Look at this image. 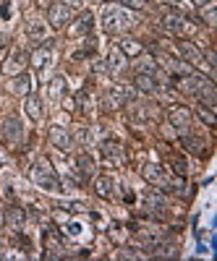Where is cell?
Masks as SVG:
<instances>
[{
	"mask_svg": "<svg viewBox=\"0 0 217 261\" xmlns=\"http://www.w3.org/2000/svg\"><path fill=\"white\" fill-rule=\"evenodd\" d=\"M102 27L107 34H120L134 27V16L128 13L123 6H105L102 11Z\"/></svg>",
	"mask_w": 217,
	"mask_h": 261,
	"instance_id": "cell-1",
	"label": "cell"
},
{
	"mask_svg": "<svg viewBox=\"0 0 217 261\" xmlns=\"http://www.w3.org/2000/svg\"><path fill=\"white\" fill-rule=\"evenodd\" d=\"M32 180L45 188V191H60V178L55 175V170L50 167L47 160H39L34 167H32Z\"/></svg>",
	"mask_w": 217,
	"mask_h": 261,
	"instance_id": "cell-2",
	"label": "cell"
},
{
	"mask_svg": "<svg viewBox=\"0 0 217 261\" xmlns=\"http://www.w3.org/2000/svg\"><path fill=\"white\" fill-rule=\"evenodd\" d=\"M27 53L21 50V47H13L11 53H8V58H6V63H3V73L6 76H18V73H24V65H27Z\"/></svg>",
	"mask_w": 217,
	"mask_h": 261,
	"instance_id": "cell-3",
	"label": "cell"
},
{
	"mask_svg": "<svg viewBox=\"0 0 217 261\" xmlns=\"http://www.w3.org/2000/svg\"><path fill=\"white\" fill-rule=\"evenodd\" d=\"M162 27H165L170 34H176V37H183L186 32L194 29V24H188V18H183L181 13H165V16H162Z\"/></svg>",
	"mask_w": 217,
	"mask_h": 261,
	"instance_id": "cell-4",
	"label": "cell"
},
{
	"mask_svg": "<svg viewBox=\"0 0 217 261\" xmlns=\"http://www.w3.org/2000/svg\"><path fill=\"white\" fill-rule=\"evenodd\" d=\"M178 55L183 58V63H186V65H197V68L207 65V63H204L202 50H199L197 45H191V42H186V39H181V42H178Z\"/></svg>",
	"mask_w": 217,
	"mask_h": 261,
	"instance_id": "cell-5",
	"label": "cell"
},
{
	"mask_svg": "<svg viewBox=\"0 0 217 261\" xmlns=\"http://www.w3.org/2000/svg\"><path fill=\"white\" fill-rule=\"evenodd\" d=\"M47 21H50V27L55 29H63L71 21V8L66 3H50L47 8Z\"/></svg>",
	"mask_w": 217,
	"mask_h": 261,
	"instance_id": "cell-6",
	"label": "cell"
},
{
	"mask_svg": "<svg viewBox=\"0 0 217 261\" xmlns=\"http://www.w3.org/2000/svg\"><path fill=\"white\" fill-rule=\"evenodd\" d=\"M47 139H50V144L55 146V149H60V151H68L71 146H74V139H71V134L63 125H53L50 128V134H47Z\"/></svg>",
	"mask_w": 217,
	"mask_h": 261,
	"instance_id": "cell-7",
	"label": "cell"
},
{
	"mask_svg": "<svg viewBox=\"0 0 217 261\" xmlns=\"http://www.w3.org/2000/svg\"><path fill=\"white\" fill-rule=\"evenodd\" d=\"M128 99H134V89H128L126 84H113L110 92H107V105L110 107H120Z\"/></svg>",
	"mask_w": 217,
	"mask_h": 261,
	"instance_id": "cell-8",
	"label": "cell"
},
{
	"mask_svg": "<svg viewBox=\"0 0 217 261\" xmlns=\"http://www.w3.org/2000/svg\"><path fill=\"white\" fill-rule=\"evenodd\" d=\"M45 251H47V258H60L63 253H66V246H63L58 230H45Z\"/></svg>",
	"mask_w": 217,
	"mask_h": 261,
	"instance_id": "cell-9",
	"label": "cell"
},
{
	"mask_svg": "<svg viewBox=\"0 0 217 261\" xmlns=\"http://www.w3.org/2000/svg\"><path fill=\"white\" fill-rule=\"evenodd\" d=\"M167 118H170L173 128L181 130V136L186 134L188 125H191V110H188V107H173V110L167 113Z\"/></svg>",
	"mask_w": 217,
	"mask_h": 261,
	"instance_id": "cell-10",
	"label": "cell"
},
{
	"mask_svg": "<svg viewBox=\"0 0 217 261\" xmlns=\"http://www.w3.org/2000/svg\"><path fill=\"white\" fill-rule=\"evenodd\" d=\"M92 29H94V16H92L89 11H84L68 32H71V37H84V34H89Z\"/></svg>",
	"mask_w": 217,
	"mask_h": 261,
	"instance_id": "cell-11",
	"label": "cell"
},
{
	"mask_svg": "<svg viewBox=\"0 0 217 261\" xmlns=\"http://www.w3.org/2000/svg\"><path fill=\"white\" fill-rule=\"evenodd\" d=\"M24 113H27L34 123H39L42 118H45V107H42V99L34 97V94H27V99H24Z\"/></svg>",
	"mask_w": 217,
	"mask_h": 261,
	"instance_id": "cell-12",
	"label": "cell"
},
{
	"mask_svg": "<svg viewBox=\"0 0 217 261\" xmlns=\"http://www.w3.org/2000/svg\"><path fill=\"white\" fill-rule=\"evenodd\" d=\"M21 136H24V125H21L16 118H8V120L3 123V139H6L8 144H18Z\"/></svg>",
	"mask_w": 217,
	"mask_h": 261,
	"instance_id": "cell-13",
	"label": "cell"
},
{
	"mask_svg": "<svg viewBox=\"0 0 217 261\" xmlns=\"http://www.w3.org/2000/svg\"><path fill=\"white\" fill-rule=\"evenodd\" d=\"M24 222H27V212L24 209H18V206H11L8 212H6V225L18 235L21 230H24Z\"/></svg>",
	"mask_w": 217,
	"mask_h": 261,
	"instance_id": "cell-14",
	"label": "cell"
},
{
	"mask_svg": "<svg viewBox=\"0 0 217 261\" xmlns=\"http://www.w3.org/2000/svg\"><path fill=\"white\" fill-rule=\"evenodd\" d=\"M134 86L144 94H155L157 92V81H155V73H136L134 76Z\"/></svg>",
	"mask_w": 217,
	"mask_h": 261,
	"instance_id": "cell-15",
	"label": "cell"
},
{
	"mask_svg": "<svg viewBox=\"0 0 217 261\" xmlns=\"http://www.w3.org/2000/svg\"><path fill=\"white\" fill-rule=\"evenodd\" d=\"M29 89H32V79H29L27 73L13 76V81H11V86H8V92H11V94H18V97H27Z\"/></svg>",
	"mask_w": 217,
	"mask_h": 261,
	"instance_id": "cell-16",
	"label": "cell"
},
{
	"mask_svg": "<svg viewBox=\"0 0 217 261\" xmlns=\"http://www.w3.org/2000/svg\"><path fill=\"white\" fill-rule=\"evenodd\" d=\"M118 50H120L126 58H139V55L144 53V45H141V42H136V39H131V37H123L120 45H118Z\"/></svg>",
	"mask_w": 217,
	"mask_h": 261,
	"instance_id": "cell-17",
	"label": "cell"
},
{
	"mask_svg": "<svg viewBox=\"0 0 217 261\" xmlns=\"http://www.w3.org/2000/svg\"><path fill=\"white\" fill-rule=\"evenodd\" d=\"M50 58H53V50H50V45H42V47H37V50L29 55V60H32V65H34V68H45V65L50 63Z\"/></svg>",
	"mask_w": 217,
	"mask_h": 261,
	"instance_id": "cell-18",
	"label": "cell"
},
{
	"mask_svg": "<svg viewBox=\"0 0 217 261\" xmlns=\"http://www.w3.org/2000/svg\"><path fill=\"white\" fill-rule=\"evenodd\" d=\"M27 34L32 39L42 42V39H45V34H47V24H45V21H39V18H32L29 24H27Z\"/></svg>",
	"mask_w": 217,
	"mask_h": 261,
	"instance_id": "cell-19",
	"label": "cell"
},
{
	"mask_svg": "<svg viewBox=\"0 0 217 261\" xmlns=\"http://www.w3.org/2000/svg\"><path fill=\"white\" fill-rule=\"evenodd\" d=\"M94 193L100 196V199H110V196H113V178L100 175V178L94 180Z\"/></svg>",
	"mask_w": 217,
	"mask_h": 261,
	"instance_id": "cell-20",
	"label": "cell"
},
{
	"mask_svg": "<svg viewBox=\"0 0 217 261\" xmlns=\"http://www.w3.org/2000/svg\"><path fill=\"white\" fill-rule=\"evenodd\" d=\"M107 68H110L113 73H118V71H123V68H126V55H123L118 47H113V50H110V55H107Z\"/></svg>",
	"mask_w": 217,
	"mask_h": 261,
	"instance_id": "cell-21",
	"label": "cell"
},
{
	"mask_svg": "<svg viewBox=\"0 0 217 261\" xmlns=\"http://www.w3.org/2000/svg\"><path fill=\"white\" fill-rule=\"evenodd\" d=\"M197 115H199V120H202L204 125H209V128H214V125H217L214 107H209V105H199V107H197Z\"/></svg>",
	"mask_w": 217,
	"mask_h": 261,
	"instance_id": "cell-22",
	"label": "cell"
},
{
	"mask_svg": "<svg viewBox=\"0 0 217 261\" xmlns=\"http://www.w3.org/2000/svg\"><path fill=\"white\" fill-rule=\"evenodd\" d=\"M76 165H79V172H81V178H92V172H94V162L89 154H79L76 157Z\"/></svg>",
	"mask_w": 217,
	"mask_h": 261,
	"instance_id": "cell-23",
	"label": "cell"
},
{
	"mask_svg": "<svg viewBox=\"0 0 217 261\" xmlns=\"http://www.w3.org/2000/svg\"><path fill=\"white\" fill-rule=\"evenodd\" d=\"M141 172H144V178H147V180H149L152 186H157V183L162 180V175H165L160 165H147V167H144Z\"/></svg>",
	"mask_w": 217,
	"mask_h": 261,
	"instance_id": "cell-24",
	"label": "cell"
},
{
	"mask_svg": "<svg viewBox=\"0 0 217 261\" xmlns=\"http://www.w3.org/2000/svg\"><path fill=\"white\" fill-rule=\"evenodd\" d=\"M63 92H66V81H63V76H55L47 86V94H50V99H60Z\"/></svg>",
	"mask_w": 217,
	"mask_h": 261,
	"instance_id": "cell-25",
	"label": "cell"
},
{
	"mask_svg": "<svg viewBox=\"0 0 217 261\" xmlns=\"http://www.w3.org/2000/svg\"><path fill=\"white\" fill-rule=\"evenodd\" d=\"M152 256H160V258H173V256H178V251H176V246L157 243V246H152Z\"/></svg>",
	"mask_w": 217,
	"mask_h": 261,
	"instance_id": "cell-26",
	"label": "cell"
},
{
	"mask_svg": "<svg viewBox=\"0 0 217 261\" xmlns=\"http://www.w3.org/2000/svg\"><path fill=\"white\" fill-rule=\"evenodd\" d=\"M199 13H202V18L207 21V24H214V18H217V11H214V0H209V3L199 6Z\"/></svg>",
	"mask_w": 217,
	"mask_h": 261,
	"instance_id": "cell-27",
	"label": "cell"
},
{
	"mask_svg": "<svg viewBox=\"0 0 217 261\" xmlns=\"http://www.w3.org/2000/svg\"><path fill=\"white\" fill-rule=\"evenodd\" d=\"M147 206H155V209H162L165 206V199L157 193V191H149L147 193Z\"/></svg>",
	"mask_w": 217,
	"mask_h": 261,
	"instance_id": "cell-28",
	"label": "cell"
},
{
	"mask_svg": "<svg viewBox=\"0 0 217 261\" xmlns=\"http://www.w3.org/2000/svg\"><path fill=\"white\" fill-rule=\"evenodd\" d=\"M181 144H183L188 151H194V154H197V151H202V149H199V146H202V141H199V139H191V136H186V134L181 136Z\"/></svg>",
	"mask_w": 217,
	"mask_h": 261,
	"instance_id": "cell-29",
	"label": "cell"
},
{
	"mask_svg": "<svg viewBox=\"0 0 217 261\" xmlns=\"http://www.w3.org/2000/svg\"><path fill=\"white\" fill-rule=\"evenodd\" d=\"M123 6H128V8H136V11H144L147 8V3L144 0H120Z\"/></svg>",
	"mask_w": 217,
	"mask_h": 261,
	"instance_id": "cell-30",
	"label": "cell"
},
{
	"mask_svg": "<svg viewBox=\"0 0 217 261\" xmlns=\"http://www.w3.org/2000/svg\"><path fill=\"white\" fill-rule=\"evenodd\" d=\"M63 3H66L68 8H81V6H84V0H63Z\"/></svg>",
	"mask_w": 217,
	"mask_h": 261,
	"instance_id": "cell-31",
	"label": "cell"
},
{
	"mask_svg": "<svg viewBox=\"0 0 217 261\" xmlns=\"http://www.w3.org/2000/svg\"><path fill=\"white\" fill-rule=\"evenodd\" d=\"M191 3H194V6H197V8H199V6H204V3H209V0H191Z\"/></svg>",
	"mask_w": 217,
	"mask_h": 261,
	"instance_id": "cell-32",
	"label": "cell"
},
{
	"mask_svg": "<svg viewBox=\"0 0 217 261\" xmlns=\"http://www.w3.org/2000/svg\"><path fill=\"white\" fill-rule=\"evenodd\" d=\"M6 225V212H0V227Z\"/></svg>",
	"mask_w": 217,
	"mask_h": 261,
	"instance_id": "cell-33",
	"label": "cell"
},
{
	"mask_svg": "<svg viewBox=\"0 0 217 261\" xmlns=\"http://www.w3.org/2000/svg\"><path fill=\"white\" fill-rule=\"evenodd\" d=\"M0 47H6V37L3 34H0Z\"/></svg>",
	"mask_w": 217,
	"mask_h": 261,
	"instance_id": "cell-34",
	"label": "cell"
},
{
	"mask_svg": "<svg viewBox=\"0 0 217 261\" xmlns=\"http://www.w3.org/2000/svg\"><path fill=\"white\" fill-rule=\"evenodd\" d=\"M0 246H3V238H0Z\"/></svg>",
	"mask_w": 217,
	"mask_h": 261,
	"instance_id": "cell-35",
	"label": "cell"
}]
</instances>
